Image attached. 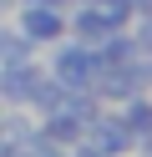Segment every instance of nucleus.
I'll use <instances>...</instances> for the list:
<instances>
[{"label":"nucleus","instance_id":"1","mask_svg":"<svg viewBox=\"0 0 152 157\" xmlns=\"http://www.w3.org/2000/svg\"><path fill=\"white\" fill-rule=\"evenodd\" d=\"M91 66H96V56L86 51V46H66V51H56V76L71 86H86L91 81Z\"/></svg>","mask_w":152,"mask_h":157},{"label":"nucleus","instance_id":"2","mask_svg":"<svg viewBox=\"0 0 152 157\" xmlns=\"http://www.w3.org/2000/svg\"><path fill=\"white\" fill-rule=\"evenodd\" d=\"M61 15L51 10V5H30L25 15H20V36H25V41H51V36H61Z\"/></svg>","mask_w":152,"mask_h":157},{"label":"nucleus","instance_id":"3","mask_svg":"<svg viewBox=\"0 0 152 157\" xmlns=\"http://www.w3.org/2000/svg\"><path fill=\"white\" fill-rule=\"evenodd\" d=\"M0 91H5L10 101H15V96H30V91H36V71H30L25 61H20V66H10V71H5V81H0Z\"/></svg>","mask_w":152,"mask_h":157},{"label":"nucleus","instance_id":"4","mask_svg":"<svg viewBox=\"0 0 152 157\" xmlns=\"http://www.w3.org/2000/svg\"><path fill=\"white\" fill-rule=\"evenodd\" d=\"M96 147H101V152H127V147H132V132L122 122H96Z\"/></svg>","mask_w":152,"mask_h":157},{"label":"nucleus","instance_id":"5","mask_svg":"<svg viewBox=\"0 0 152 157\" xmlns=\"http://www.w3.org/2000/svg\"><path fill=\"white\" fill-rule=\"evenodd\" d=\"M25 51H30L25 36H15V31L0 36V66H20V61H25Z\"/></svg>","mask_w":152,"mask_h":157},{"label":"nucleus","instance_id":"6","mask_svg":"<svg viewBox=\"0 0 152 157\" xmlns=\"http://www.w3.org/2000/svg\"><path fill=\"white\" fill-rule=\"evenodd\" d=\"M96 15H101L107 25H122V21L132 15V0H96Z\"/></svg>","mask_w":152,"mask_h":157},{"label":"nucleus","instance_id":"7","mask_svg":"<svg viewBox=\"0 0 152 157\" xmlns=\"http://www.w3.org/2000/svg\"><path fill=\"white\" fill-rule=\"evenodd\" d=\"M132 127H142V132H152V106H132Z\"/></svg>","mask_w":152,"mask_h":157},{"label":"nucleus","instance_id":"8","mask_svg":"<svg viewBox=\"0 0 152 157\" xmlns=\"http://www.w3.org/2000/svg\"><path fill=\"white\" fill-rule=\"evenodd\" d=\"M142 41L152 46V15H147V21H142Z\"/></svg>","mask_w":152,"mask_h":157},{"label":"nucleus","instance_id":"9","mask_svg":"<svg viewBox=\"0 0 152 157\" xmlns=\"http://www.w3.org/2000/svg\"><path fill=\"white\" fill-rule=\"evenodd\" d=\"M81 157H111V152H101V147H91V152H81Z\"/></svg>","mask_w":152,"mask_h":157},{"label":"nucleus","instance_id":"10","mask_svg":"<svg viewBox=\"0 0 152 157\" xmlns=\"http://www.w3.org/2000/svg\"><path fill=\"white\" fill-rule=\"evenodd\" d=\"M30 5H56V0H30Z\"/></svg>","mask_w":152,"mask_h":157}]
</instances>
